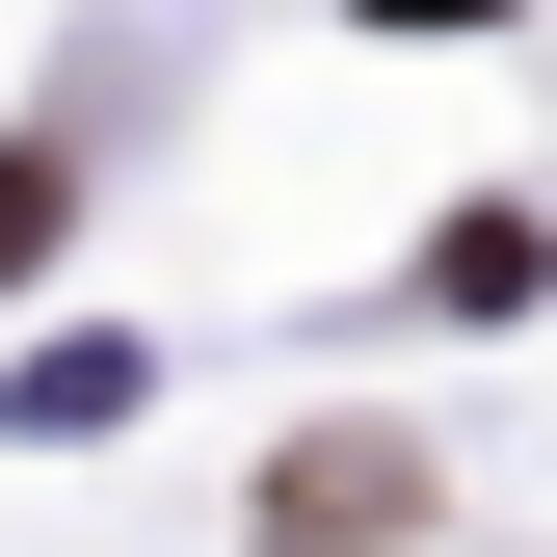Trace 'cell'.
Wrapping results in <instances>:
<instances>
[{
	"label": "cell",
	"instance_id": "obj_2",
	"mask_svg": "<svg viewBox=\"0 0 557 557\" xmlns=\"http://www.w3.org/2000/svg\"><path fill=\"white\" fill-rule=\"evenodd\" d=\"M53 213H81V186H53V133H27V160H0V265H53Z\"/></svg>",
	"mask_w": 557,
	"mask_h": 557
},
{
	"label": "cell",
	"instance_id": "obj_3",
	"mask_svg": "<svg viewBox=\"0 0 557 557\" xmlns=\"http://www.w3.org/2000/svg\"><path fill=\"white\" fill-rule=\"evenodd\" d=\"M372 27H478V0H372Z\"/></svg>",
	"mask_w": 557,
	"mask_h": 557
},
{
	"label": "cell",
	"instance_id": "obj_1",
	"mask_svg": "<svg viewBox=\"0 0 557 557\" xmlns=\"http://www.w3.org/2000/svg\"><path fill=\"white\" fill-rule=\"evenodd\" d=\"M398 505H425V451H398V425H345V451H293V478H265V531H293V557H372Z\"/></svg>",
	"mask_w": 557,
	"mask_h": 557
}]
</instances>
